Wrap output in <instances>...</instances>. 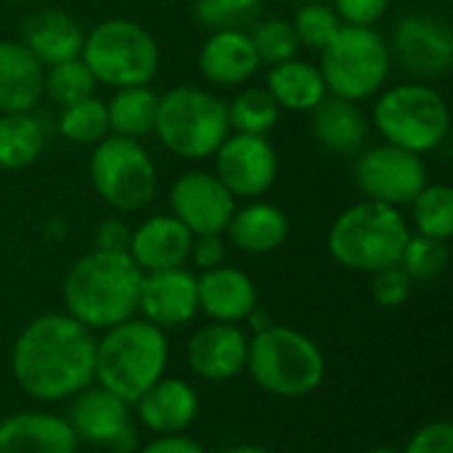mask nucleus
<instances>
[{
  "instance_id": "obj_21",
  "label": "nucleus",
  "mask_w": 453,
  "mask_h": 453,
  "mask_svg": "<svg viewBox=\"0 0 453 453\" xmlns=\"http://www.w3.org/2000/svg\"><path fill=\"white\" fill-rule=\"evenodd\" d=\"M133 406L154 435H183L199 414V395L188 382L162 377Z\"/></svg>"
},
{
  "instance_id": "obj_38",
  "label": "nucleus",
  "mask_w": 453,
  "mask_h": 453,
  "mask_svg": "<svg viewBox=\"0 0 453 453\" xmlns=\"http://www.w3.org/2000/svg\"><path fill=\"white\" fill-rule=\"evenodd\" d=\"M411 276L395 263V265H388V268H380L372 273V297L377 305L382 308H398L409 300L411 295Z\"/></svg>"
},
{
  "instance_id": "obj_29",
  "label": "nucleus",
  "mask_w": 453,
  "mask_h": 453,
  "mask_svg": "<svg viewBox=\"0 0 453 453\" xmlns=\"http://www.w3.org/2000/svg\"><path fill=\"white\" fill-rule=\"evenodd\" d=\"M159 96L149 85L117 88L106 101L109 114V135L141 141L143 135L154 133Z\"/></svg>"
},
{
  "instance_id": "obj_27",
  "label": "nucleus",
  "mask_w": 453,
  "mask_h": 453,
  "mask_svg": "<svg viewBox=\"0 0 453 453\" xmlns=\"http://www.w3.org/2000/svg\"><path fill=\"white\" fill-rule=\"evenodd\" d=\"M265 90L273 96L281 111H313L329 96L319 64L303 61L297 56L268 69Z\"/></svg>"
},
{
  "instance_id": "obj_36",
  "label": "nucleus",
  "mask_w": 453,
  "mask_h": 453,
  "mask_svg": "<svg viewBox=\"0 0 453 453\" xmlns=\"http://www.w3.org/2000/svg\"><path fill=\"white\" fill-rule=\"evenodd\" d=\"M292 29L297 35L300 48L305 45V48L321 53L334 40V35L342 29V21H340L337 11L326 3H303L295 11Z\"/></svg>"
},
{
  "instance_id": "obj_42",
  "label": "nucleus",
  "mask_w": 453,
  "mask_h": 453,
  "mask_svg": "<svg viewBox=\"0 0 453 453\" xmlns=\"http://www.w3.org/2000/svg\"><path fill=\"white\" fill-rule=\"evenodd\" d=\"M130 236H133V228H130L125 220H119V218H106V220H101L98 228H96V250L127 255V250H130Z\"/></svg>"
},
{
  "instance_id": "obj_43",
  "label": "nucleus",
  "mask_w": 453,
  "mask_h": 453,
  "mask_svg": "<svg viewBox=\"0 0 453 453\" xmlns=\"http://www.w3.org/2000/svg\"><path fill=\"white\" fill-rule=\"evenodd\" d=\"M138 453H207L196 441L186 435H157Z\"/></svg>"
},
{
  "instance_id": "obj_40",
  "label": "nucleus",
  "mask_w": 453,
  "mask_h": 453,
  "mask_svg": "<svg viewBox=\"0 0 453 453\" xmlns=\"http://www.w3.org/2000/svg\"><path fill=\"white\" fill-rule=\"evenodd\" d=\"M401 453H453V425L446 419L425 425Z\"/></svg>"
},
{
  "instance_id": "obj_18",
  "label": "nucleus",
  "mask_w": 453,
  "mask_h": 453,
  "mask_svg": "<svg viewBox=\"0 0 453 453\" xmlns=\"http://www.w3.org/2000/svg\"><path fill=\"white\" fill-rule=\"evenodd\" d=\"M194 234L175 215H151L130 236V260L143 271H167L180 268L188 260Z\"/></svg>"
},
{
  "instance_id": "obj_17",
  "label": "nucleus",
  "mask_w": 453,
  "mask_h": 453,
  "mask_svg": "<svg viewBox=\"0 0 453 453\" xmlns=\"http://www.w3.org/2000/svg\"><path fill=\"white\" fill-rule=\"evenodd\" d=\"M250 337L239 324H207L186 348L188 369L207 382H228L247 369Z\"/></svg>"
},
{
  "instance_id": "obj_9",
  "label": "nucleus",
  "mask_w": 453,
  "mask_h": 453,
  "mask_svg": "<svg viewBox=\"0 0 453 453\" xmlns=\"http://www.w3.org/2000/svg\"><path fill=\"white\" fill-rule=\"evenodd\" d=\"M319 69L329 96L361 104L385 90L393 69L390 45L374 27L342 24L321 50Z\"/></svg>"
},
{
  "instance_id": "obj_37",
  "label": "nucleus",
  "mask_w": 453,
  "mask_h": 453,
  "mask_svg": "<svg viewBox=\"0 0 453 453\" xmlns=\"http://www.w3.org/2000/svg\"><path fill=\"white\" fill-rule=\"evenodd\" d=\"M250 40L255 45V53H257L260 64H268V66L289 61L300 50V42H297L295 29H292V21L279 19V16L257 21L255 29L250 32Z\"/></svg>"
},
{
  "instance_id": "obj_19",
  "label": "nucleus",
  "mask_w": 453,
  "mask_h": 453,
  "mask_svg": "<svg viewBox=\"0 0 453 453\" xmlns=\"http://www.w3.org/2000/svg\"><path fill=\"white\" fill-rule=\"evenodd\" d=\"M260 58L250 40L247 29H218L199 48V72L207 82L218 88H239L247 85L257 69Z\"/></svg>"
},
{
  "instance_id": "obj_1",
  "label": "nucleus",
  "mask_w": 453,
  "mask_h": 453,
  "mask_svg": "<svg viewBox=\"0 0 453 453\" xmlns=\"http://www.w3.org/2000/svg\"><path fill=\"white\" fill-rule=\"evenodd\" d=\"M11 369L29 398L66 401L93 385L96 337L69 313H42L16 337Z\"/></svg>"
},
{
  "instance_id": "obj_5",
  "label": "nucleus",
  "mask_w": 453,
  "mask_h": 453,
  "mask_svg": "<svg viewBox=\"0 0 453 453\" xmlns=\"http://www.w3.org/2000/svg\"><path fill=\"white\" fill-rule=\"evenodd\" d=\"M247 369L257 388L276 398L297 401L316 393L326 377L321 348L292 326L271 324L255 332L247 350Z\"/></svg>"
},
{
  "instance_id": "obj_30",
  "label": "nucleus",
  "mask_w": 453,
  "mask_h": 453,
  "mask_svg": "<svg viewBox=\"0 0 453 453\" xmlns=\"http://www.w3.org/2000/svg\"><path fill=\"white\" fill-rule=\"evenodd\" d=\"M228 106V125L231 133H247V135H268L279 119H281V106L273 101V96L260 88L250 85L242 88Z\"/></svg>"
},
{
  "instance_id": "obj_44",
  "label": "nucleus",
  "mask_w": 453,
  "mask_h": 453,
  "mask_svg": "<svg viewBox=\"0 0 453 453\" xmlns=\"http://www.w3.org/2000/svg\"><path fill=\"white\" fill-rule=\"evenodd\" d=\"M223 453H271V451H265V449H260V446H234V449H226Z\"/></svg>"
},
{
  "instance_id": "obj_47",
  "label": "nucleus",
  "mask_w": 453,
  "mask_h": 453,
  "mask_svg": "<svg viewBox=\"0 0 453 453\" xmlns=\"http://www.w3.org/2000/svg\"><path fill=\"white\" fill-rule=\"evenodd\" d=\"M183 3H194V0H183Z\"/></svg>"
},
{
  "instance_id": "obj_26",
  "label": "nucleus",
  "mask_w": 453,
  "mask_h": 453,
  "mask_svg": "<svg viewBox=\"0 0 453 453\" xmlns=\"http://www.w3.org/2000/svg\"><path fill=\"white\" fill-rule=\"evenodd\" d=\"M226 236L236 250L247 255H268L287 242L289 220L276 204L252 199L247 207H236L226 226Z\"/></svg>"
},
{
  "instance_id": "obj_16",
  "label": "nucleus",
  "mask_w": 453,
  "mask_h": 453,
  "mask_svg": "<svg viewBox=\"0 0 453 453\" xmlns=\"http://www.w3.org/2000/svg\"><path fill=\"white\" fill-rule=\"evenodd\" d=\"M138 311L149 324L159 329H175L194 321V316L199 313L196 276L183 265L143 273L141 292H138Z\"/></svg>"
},
{
  "instance_id": "obj_12",
  "label": "nucleus",
  "mask_w": 453,
  "mask_h": 453,
  "mask_svg": "<svg viewBox=\"0 0 453 453\" xmlns=\"http://www.w3.org/2000/svg\"><path fill=\"white\" fill-rule=\"evenodd\" d=\"M390 56L401 69L417 82H433L451 72L453 64V29L451 24L435 13H406L390 42Z\"/></svg>"
},
{
  "instance_id": "obj_45",
  "label": "nucleus",
  "mask_w": 453,
  "mask_h": 453,
  "mask_svg": "<svg viewBox=\"0 0 453 453\" xmlns=\"http://www.w3.org/2000/svg\"><path fill=\"white\" fill-rule=\"evenodd\" d=\"M364 453H401V451H395V449H388V446H377V449H369V451H364Z\"/></svg>"
},
{
  "instance_id": "obj_39",
  "label": "nucleus",
  "mask_w": 453,
  "mask_h": 453,
  "mask_svg": "<svg viewBox=\"0 0 453 453\" xmlns=\"http://www.w3.org/2000/svg\"><path fill=\"white\" fill-rule=\"evenodd\" d=\"M342 24L353 27H374L390 8V0H332Z\"/></svg>"
},
{
  "instance_id": "obj_2",
  "label": "nucleus",
  "mask_w": 453,
  "mask_h": 453,
  "mask_svg": "<svg viewBox=\"0 0 453 453\" xmlns=\"http://www.w3.org/2000/svg\"><path fill=\"white\" fill-rule=\"evenodd\" d=\"M143 271L122 252L93 250L64 276L61 297L66 313L90 332L111 329L138 313Z\"/></svg>"
},
{
  "instance_id": "obj_35",
  "label": "nucleus",
  "mask_w": 453,
  "mask_h": 453,
  "mask_svg": "<svg viewBox=\"0 0 453 453\" xmlns=\"http://www.w3.org/2000/svg\"><path fill=\"white\" fill-rule=\"evenodd\" d=\"M194 19L210 29H247L260 19L263 0H194Z\"/></svg>"
},
{
  "instance_id": "obj_41",
  "label": "nucleus",
  "mask_w": 453,
  "mask_h": 453,
  "mask_svg": "<svg viewBox=\"0 0 453 453\" xmlns=\"http://www.w3.org/2000/svg\"><path fill=\"white\" fill-rule=\"evenodd\" d=\"M188 260H191L199 271H210V268L223 265V260H226V242H223V234H202V236H194Z\"/></svg>"
},
{
  "instance_id": "obj_10",
  "label": "nucleus",
  "mask_w": 453,
  "mask_h": 453,
  "mask_svg": "<svg viewBox=\"0 0 453 453\" xmlns=\"http://www.w3.org/2000/svg\"><path fill=\"white\" fill-rule=\"evenodd\" d=\"M90 183L111 210L138 212L154 202L159 175L154 159L138 141L106 135L93 146Z\"/></svg>"
},
{
  "instance_id": "obj_28",
  "label": "nucleus",
  "mask_w": 453,
  "mask_h": 453,
  "mask_svg": "<svg viewBox=\"0 0 453 453\" xmlns=\"http://www.w3.org/2000/svg\"><path fill=\"white\" fill-rule=\"evenodd\" d=\"M48 141L45 125L35 111L0 114V170L21 173L37 162Z\"/></svg>"
},
{
  "instance_id": "obj_7",
  "label": "nucleus",
  "mask_w": 453,
  "mask_h": 453,
  "mask_svg": "<svg viewBox=\"0 0 453 453\" xmlns=\"http://www.w3.org/2000/svg\"><path fill=\"white\" fill-rule=\"evenodd\" d=\"M154 133L180 159H207L231 135L228 106L215 93L178 85L159 96Z\"/></svg>"
},
{
  "instance_id": "obj_14",
  "label": "nucleus",
  "mask_w": 453,
  "mask_h": 453,
  "mask_svg": "<svg viewBox=\"0 0 453 453\" xmlns=\"http://www.w3.org/2000/svg\"><path fill=\"white\" fill-rule=\"evenodd\" d=\"M215 157V175L236 199H260L279 178V154L268 135L231 133Z\"/></svg>"
},
{
  "instance_id": "obj_3",
  "label": "nucleus",
  "mask_w": 453,
  "mask_h": 453,
  "mask_svg": "<svg viewBox=\"0 0 453 453\" xmlns=\"http://www.w3.org/2000/svg\"><path fill=\"white\" fill-rule=\"evenodd\" d=\"M167 358L170 345L165 329L133 316L104 329V337L96 340L93 382L133 406L157 380L165 377Z\"/></svg>"
},
{
  "instance_id": "obj_25",
  "label": "nucleus",
  "mask_w": 453,
  "mask_h": 453,
  "mask_svg": "<svg viewBox=\"0 0 453 453\" xmlns=\"http://www.w3.org/2000/svg\"><path fill=\"white\" fill-rule=\"evenodd\" d=\"M45 66L21 40H0V114L32 111L42 98Z\"/></svg>"
},
{
  "instance_id": "obj_24",
  "label": "nucleus",
  "mask_w": 453,
  "mask_h": 453,
  "mask_svg": "<svg viewBox=\"0 0 453 453\" xmlns=\"http://www.w3.org/2000/svg\"><path fill=\"white\" fill-rule=\"evenodd\" d=\"M21 42L42 66H53L82 53L85 32L72 13L61 8H42L27 16Z\"/></svg>"
},
{
  "instance_id": "obj_8",
  "label": "nucleus",
  "mask_w": 453,
  "mask_h": 453,
  "mask_svg": "<svg viewBox=\"0 0 453 453\" xmlns=\"http://www.w3.org/2000/svg\"><path fill=\"white\" fill-rule=\"evenodd\" d=\"M80 58L98 85H149L159 72V45L154 35L133 19H104L85 32Z\"/></svg>"
},
{
  "instance_id": "obj_34",
  "label": "nucleus",
  "mask_w": 453,
  "mask_h": 453,
  "mask_svg": "<svg viewBox=\"0 0 453 453\" xmlns=\"http://www.w3.org/2000/svg\"><path fill=\"white\" fill-rule=\"evenodd\" d=\"M398 265L411 276V281H435L449 268V242L411 234Z\"/></svg>"
},
{
  "instance_id": "obj_23",
  "label": "nucleus",
  "mask_w": 453,
  "mask_h": 453,
  "mask_svg": "<svg viewBox=\"0 0 453 453\" xmlns=\"http://www.w3.org/2000/svg\"><path fill=\"white\" fill-rule=\"evenodd\" d=\"M77 446L66 417L19 411L0 419V453H77Z\"/></svg>"
},
{
  "instance_id": "obj_31",
  "label": "nucleus",
  "mask_w": 453,
  "mask_h": 453,
  "mask_svg": "<svg viewBox=\"0 0 453 453\" xmlns=\"http://www.w3.org/2000/svg\"><path fill=\"white\" fill-rule=\"evenodd\" d=\"M417 234L449 242L453 236V191L449 183H427L411 202Z\"/></svg>"
},
{
  "instance_id": "obj_32",
  "label": "nucleus",
  "mask_w": 453,
  "mask_h": 453,
  "mask_svg": "<svg viewBox=\"0 0 453 453\" xmlns=\"http://www.w3.org/2000/svg\"><path fill=\"white\" fill-rule=\"evenodd\" d=\"M96 88H98V82L80 56L53 64V66H45L42 96H48V101L56 104L58 109L96 96Z\"/></svg>"
},
{
  "instance_id": "obj_33",
  "label": "nucleus",
  "mask_w": 453,
  "mask_h": 453,
  "mask_svg": "<svg viewBox=\"0 0 453 453\" xmlns=\"http://www.w3.org/2000/svg\"><path fill=\"white\" fill-rule=\"evenodd\" d=\"M58 133L80 146H96L109 135V114L106 101L98 96L82 98L77 104H69L58 114Z\"/></svg>"
},
{
  "instance_id": "obj_11",
  "label": "nucleus",
  "mask_w": 453,
  "mask_h": 453,
  "mask_svg": "<svg viewBox=\"0 0 453 453\" xmlns=\"http://www.w3.org/2000/svg\"><path fill=\"white\" fill-rule=\"evenodd\" d=\"M356 188L369 202L406 207L430 183L425 157L398 149L393 143H380L364 149L353 167Z\"/></svg>"
},
{
  "instance_id": "obj_4",
  "label": "nucleus",
  "mask_w": 453,
  "mask_h": 453,
  "mask_svg": "<svg viewBox=\"0 0 453 453\" xmlns=\"http://www.w3.org/2000/svg\"><path fill=\"white\" fill-rule=\"evenodd\" d=\"M409 236L411 226L398 207L364 199L334 218L326 247L342 268L374 273L401 260Z\"/></svg>"
},
{
  "instance_id": "obj_13",
  "label": "nucleus",
  "mask_w": 453,
  "mask_h": 453,
  "mask_svg": "<svg viewBox=\"0 0 453 453\" xmlns=\"http://www.w3.org/2000/svg\"><path fill=\"white\" fill-rule=\"evenodd\" d=\"M72 433L82 443H93L111 453H133L135 427L130 422V403L119 395L104 390L101 385H88L72 395L69 417Z\"/></svg>"
},
{
  "instance_id": "obj_46",
  "label": "nucleus",
  "mask_w": 453,
  "mask_h": 453,
  "mask_svg": "<svg viewBox=\"0 0 453 453\" xmlns=\"http://www.w3.org/2000/svg\"><path fill=\"white\" fill-rule=\"evenodd\" d=\"M8 3H27V0H8Z\"/></svg>"
},
{
  "instance_id": "obj_15",
  "label": "nucleus",
  "mask_w": 453,
  "mask_h": 453,
  "mask_svg": "<svg viewBox=\"0 0 453 453\" xmlns=\"http://www.w3.org/2000/svg\"><path fill=\"white\" fill-rule=\"evenodd\" d=\"M236 207V196L207 170H188L170 186V215H175L194 236L226 234Z\"/></svg>"
},
{
  "instance_id": "obj_22",
  "label": "nucleus",
  "mask_w": 453,
  "mask_h": 453,
  "mask_svg": "<svg viewBox=\"0 0 453 453\" xmlns=\"http://www.w3.org/2000/svg\"><path fill=\"white\" fill-rule=\"evenodd\" d=\"M199 311L218 324H242L257 308L255 281L231 265H218L196 276Z\"/></svg>"
},
{
  "instance_id": "obj_6",
  "label": "nucleus",
  "mask_w": 453,
  "mask_h": 453,
  "mask_svg": "<svg viewBox=\"0 0 453 453\" xmlns=\"http://www.w3.org/2000/svg\"><path fill=\"white\" fill-rule=\"evenodd\" d=\"M372 125L398 149L419 157L438 151L451 133V111L446 98L427 82H401L377 93Z\"/></svg>"
},
{
  "instance_id": "obj_20",
  "label": "nucleus",
  "mask_w": 453,
  "mask_h": 453,
  "mask_svg": "<svg viewBox=\"0 0 453 453\" xmlns=\"http://www.w3.org/2000/svg\"><path fill=\"white\" fill-rule=\"evenodd\" d=\"M369 114L361 104L326 96L311 111V133L316 143L334 157H358L369 141Z\"/></svg>"
}]
</instances>
